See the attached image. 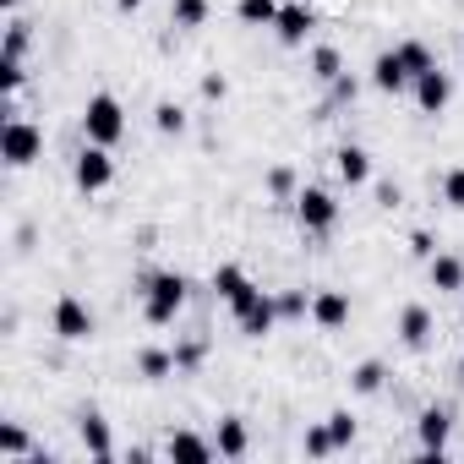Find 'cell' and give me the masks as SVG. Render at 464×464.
<instances>
[{"instance_id": "6da1fadb", "label": "cell", "mask_w": 464, "mask_h": 464, "mask_svg": "<svg viewBox=\"0 0 464 464\" xmlns=\"http://www.w3.org/2000/svg\"><path fill=\"white\" fill-rule=\"evenodd\" d=\"M180 306H186V279H180V274L159 268V274H148V279H142V317H148L153 328L175 323V312H180Z\"/></svg>"}, {"instance_id": "7a4b0ae2", "label": "cell", "mask_w": 464, "mask_h": 464, "mask_svg": "<svg viewBox=\"0 0 464 464\" xmlns=\"http://www.w3.org/2000/svg\"><path fill=\"white\" fill-rule=\"evenodd\" d=\"M82 131H88V142L115 148V142L126 137V110H121V99H115V93H93L88 110H82Z\"/></svg>"}, {"instance_id": "3957f363", "label": "cell", "mask_w": 464, "mask_h": 464, "mask_svg": "<svg viewBox=\"0 0 464 464\" xmlns=\"http://www.w3.org/2000/svg\"><path fill=\"white\" fill-rule=\"evenodd\" d=\"M0 153H6V164H12V169H28V164L44 153V131H39L34 121L12 115V121H6V137H0Z\"/></svg>"}, {"instance_id": "277c9868", "label": "cell", "mask_w": 464, "mask_h": 464, "mask_svg": "<svg viewBox=\"0 0 464 464\" xmlns=\"http://www.w3.org/2000/svg\"><path fill=\"white\" fill-rule=\"evenodd\" d=\"M295 218H301V229H306V236H328V229H334V218H339V202H334V191H323V186H306V191L295 197Z\"/></svg>"}, {"instance_id": "5b68a950", "label": "cell", "mask_w": 464, "mask_h": 464, "mask_svg": "<svg viewBox=\"0 0 464 464\" xmlns=\"http://www.w3.org/2000/svg\"><path fill=\"white\" fill-rule=\"evenodd\" d=\"M110 180H115V159H110V148L88 142V148L77 153V186H82V191H104Z\"/></svg>"}, {"instance_id": "8992f818", "label": "cell", "mask_w": 464, "mask_h": 464, "mask_svg": "<svg viewBox=\"0 0 464 464\" xmlns=\"http://www.w3.org/2000/svg\"><path fill=\"white\" fill-rule=\"evenodd\" d=\"M55 334H61L66 344H82V339H93V312H88L77 295H61V306H55Z\"/></svg>"}, {"instance_id": "52a82bcc", "label": "cell", "mask_w": 464, "mask_h": 464, "mask_svg": "<svg viewBox=\"0 0 464 464\" xmlns=\"http://www.w3.org/2000/svg\"><path fill=\"white\" fill-rule=\"evenodd\" d=\"M213 290L224 295V306L236 312V317H241V312H246V306H252V301L263 295V290H257V285H252V279H246L241 268H218V274H213Z\"/></svg>"}, {"instance_id": "ba28073f", "label": "cell", "mask_w": 464, "mask_h": 464, "mask_svg": "<svg viewBox=\"0 0 464 464\" xmlns=\"http://www.w3.org/2000/svg\"><path fill=\"white\" fill-rule=\"evenodd\" d=\"M448 99H453V77H448V72H437V66H431V72H420V77H415V104H420L426 115H442V110H448Z\"/></svg>"}, {"instance_id": "9c48e42d", "label": "cell", "mask_w": 464, "mask_h": 464, "mask_svg": "<svg viewBox=\"0 0 464 464\" xmlns=\"http://www.w3.org/2000/svg\"><path fill=\"white\" fill-rule=\"evenodd\" d=\"M236 323H241V334H246V339H268V334H274V323H279V301H274V295H257Z\"/></svg>"}, {"instance_id": "30bf717a", "label": "cell", "mask_w": 464, "mask_h": 464, "mask_svg": "<svg viewBox=\"0 0 464 464\" xmlns=\"http://www.w3.org/2000/svg\"><path fill=\"white\" fill-rule=\"evenodd\" d=\"M448 431H453V415H448L442 404H426V410H420V448H426V453H442V448H448Z\"/></svg>"}, {"instance_id": "8fae6325", "label": "cell", "mask_w": 464, "mask_h": 464, "mask_svg": "<svg viewBox=\"0 0 464 464\" xmlns=\"http://www.w3.org/2000/svg\"><path fill=\"white\" fill-rule=\"evenodd\" d=\"M312 317H317V328H344V323H350L344 290H317V295H312Z\"/></svg>"}, {"instance_id": "7c38bea8", "label": "cell", "mask_w": 464, "mask_h": 464, "mask_svg": "<svg viewBox=\"0 0 464 464\" xmlns=\"http://www.w3.org/2000/svg\"><path fill=\"white\" fill-rule=\"evenodd\" d=\"M77 431H82V448H88L93 459H110V453H115V442H110V420H104L99 410H82Z\"/></svg>"}, {"instance_id": "4fadbf2b", "label": "cell", "mask_w": 464, "mask_h": 464, "mask_svg": "<svg viewBox=\"0 0 464 464\" xmlns=\"http://www.w3.org/2000/svg\"><path fill=\"white\" fill-rule=\"evenodd\" d=\"M372 82H377L382 93H404V88H410V72H404L399 50H388V55H377V61H372Z\"/></svg>"}, {"instance_id": "5bb4252c", "label": "cell", "mask_w": 464, "mask_h": 464, "mask_svg": "<svg viewBox=\"0 0 464 464\" xmlns=\"http://www.w3.org/2000/svg\"><path fill=\"white\" fill-rule=\"evenodd\" d=\"M334 159H339V180H344V186H366V180H372V153H366V148L344 142Z\"/></svg>"}, {"instance_id": "9a60e30c", "label": "cell", "mask_w": 464, "mask_h": 464, "mask_svg": "<svg viewBox=\"0 0 464 464\" xmlns=\"http://www.w3.org/2000/svg\"><path fill=\"white\" fill-rule=\"evenodd\" d=\"M399 339H404V350H420V344L431 339V312H426V306H404V317H399Z\"/></svg>"}, {"instance_id": "2e32d148", "label": "cell", "mask_w": 464, "mask_h": 464, "mask_svg": "<svg viewBox=\"0 0 464 464\" xmlns=\"http://www.w3.org/2000/svg\"><path fill=\"white\" fill-rule=\"evenodd\" d=\"M164 453H169L175 464H208V459H213V448H208V442H202L197 431H175Z\"/></svg>"}, {"instance_id": "e0dca14e", "label": "cell", "mask_w": 464, "mask_h": 464, "mask_svg": "<svg viewBox=\"0 0 464 464\" xmlns=\"http://www.w3.org/2000/svg\"><path fill=\"white\" fill-rule=\"evenodd\" d=\"M279 39L285 44H306V34H312V12L306 6H279Z\"/></svg>"}, {"instance_id": "ac0fdd59", "label": "cell", "mask_w": 464, "mask_h": 464, "mask_svg": "<svg viewBox=\"0 0 464 464\" xmlns=\"http://www.w3.org/2000/svg\"><path fill=\"white\" fill-rule=\"evenodd\" d=\"M213 448H218L224 459H241V453H246V420H241V415H224V420H218V442H213Z\"/></svg>"}, {"instance_id": "d6986e66", "label": "cell", "mask_w": 464, "mask_h": 464, "mask_svg": "<svg viewBox=\"0 0 464 464\" xmlns=\"http://www.w3.org/2000/svg\"><path fill=\"white\" fill-rule=\"evenodd\" d=\"M312 77H317V82H339V77H344V61H339L334 44H317V50H312Z\"/></svg>"}, {"instance_id": "ffe728a7", "label": "cell", "mask_w": 464, "mask_h": 464, "mask_svg": "<svg viewBox=\"0 0 464 464\" xmlns=\"http://www.w3.org/2000/svg\"><path fill=\"white\" fill-rule=\"evenodd\" d=\"M399 61H404V72H410V82H415L420 72H431V66H437V61H431V50H426L420 39H404V44H399Z\"/></svg>"}, {"instance_id": "44dd1931", "label": "cell", "mask_w": 464, "mask_h": 464, "mask_svg": "<svg viewBox=\"0 0 464 464\" xmlns=\"http://www.w3.org/2000/svg\"><path fill=\"white\" fill-rule=\"evenodd\" d=\"M431 285L437 290H464V263L459 257H431Z\"/></svg>"}, {"instance_id": "7402d4cb", "label": "cell", "mask_w": 464, "mask_h": 464, "mask_svg": "<svg viewBox=\"0 0 464 464\" xmlns=\"http://www.w3.org/2000/svg\"><path fill=\"white\" fill-rule=\"evenodd\" d=\"M137 372L159 382V377H169V372H180V366H175V355H164V350H142V355H137Z\"/></svg>"}, {"instance_id": "603a6c76", "label": "cell", "mask_w": 464, "mask_h": 464, "mask_svg": "<svg viewBox=\"0 0 464 464\" xmlns=\"http://www.w3.org/2000/svg\"><path fill=\"white\" fill-rule=\"evenodd\" d=\"M382 377H388V372H382V361H361V366L350 372V388H355V393H377V388H382Z\"/></svg>"}, {"instance_id": "cb8c5ba5", "label": "cell", "mask_w": 464, "mask_h": 464, "mask_svg": "<svg viewBox=\"0 0 464 464\" xmlns=\"http://www.w3.org/2000/svg\"><path fill=\"white\" fill-rule=\"evenodd\" d=\"M169 17H175V28H202L208 23V0H175Z\"/></svg>"}, {"instance_id": "d4e9b609", "label": "cell", "mask_w": 464, "mask_h": 464, "mask_svg": "<svg viewBox=\"0 0 464 464\" xmlns=\"http://www.w3.org/2000/svg\"><path fill=\"white\" fill-rule=\"evenodd\" d=\"M241 23H263V28H274L279 23V6H274V0H241Z\"/></svg>"}, {"instance_id": "484cf974", "label": "cell", "mask_w": 464, "mask_h": 464, "mask_svg": "<svg viewBox=\"0 0 464 464\" xmlns=\"http://www.w3.org/2000/svg\"><path fill=\"white\" fill-rule=\"evenodd\" d=\"M153 121H159V131H175V137L186 131V115H180V104H169V99L153 110Z\"/></svg>"}, {"instance_id": "4316f807", "label": "cell", "mask_w": 464, "mask_h": 464, "mask_svg": "<svg viewBox=\"0 0 464 464\" xmlns=\"http://www.w3.org/2000/svg\"><path fill=\"white\" fill-rule=\"evenodd\" d=\"M328 431H334L339 448H350V442H355V420H350V410H334V415H328Z\"/></svg>"}, {"instance_id": "83f0119b", "label": "cell", "mask_w": 464, "mask_h": 464, "mask_svg": "<svg viewBox=\"0 0 464 464\" xmlns=\"http://www.w3.org/2000/svg\"><path fill=\"white\" fill-rule=\"evenodd\" d=\"M442 202L464 213V169H448V175H442Z\"/></svg>"}, {"instance_id": "f1b7e54d", "label": "cell", "mask_w": 464, "mask_h": 464, "mask_svg": "<svg viewBox=\"0 0 464 464\" xmlns=\"http://www.w3.org/2000/svg\"><path fill=\"white\" fill-rule=\"evenodd\" d=\"M23 50H28V23L12 17V28H6V61H23Z\"/></svg>"}, {"instance_id": "f546056e", "label": "cell", "mask_w": 464, "mask_h": 464, "mask_svg": "<svg viewBox=\"0 0 464 464\" xmlns=\"http://www.w3.org/2000/svg\"><path fill=\"white\" fill-rule=\"evenodd\" d=\"M334 448H339V442H334L328 426H312V431H306V453H312V459H323V453H334Z\"/></svg>"}, {"instance_id": "4dcf8cb0", "label": "cell", "mask_w": 464, "mask_h": 464, "mask_svg": "<svg viewBox=\"0 0 464 464\" xmlns=\"http://www.w3.org/2000/svg\"><path fill=\"white\" fill-rule=\"evenodd\" d=\"M0 453H6V459L28 453V437H23V426H0Z\"/></svg>"}, {"instance_id": "1f68e13d", "label": "cell", "mask_w": 464, "mask_h": 464, "mask_svg": "<svg viewBox=\"0 0 464 464\" xmlns=\"http://www.w3.org/2000/svg\"><path fill=\"white\" fill-rule=\"evenodd\" d=\"M0 88H6V93H23V61H6V55H0Z\"/></svg>"}, {"instance_id": "d6a6232c", "label": "cell", "mask_w": 464, "mask_h": 464, "mask_svg": "<svg viewBox=\"0 0 464 464\" xmlns=\"http://www.w3.org/2000/svg\"><path fill=\"white\" fill-rule=\"evenodd\" d=\"M268 191H274V197H290V191H295V175H290V169H274V175H268Z\"/></svg>"}, {"instance_id": "836d02e7", "label": "cell", "mask_w": 464, "mask_h": 464, "mask_svg": "<svg viewBox=\"0 0 464 464\" xmlns=\"http://www.w3.org/2000/svg\"><path fill=\"white\" fill-rule=\"evenodd\" d=\"M279 317H306V295H279Z\"/></svg>"}, {"instance_id": "e575fe53", "label": "cell", "mask_w": 464, "mask_h": 464, "mask_svg": "<svg viewBox=\"0 0 464 464\" xmlns=\"http://www.w3.org/2000/svg\"><path fill=\"white\" fill-rule=\"evenodd\" d=\"M197 361H202V344H180V350H175V366H180V372H191Z\"/></svg>"}, {"instance_id": "d590c367", "label": "cell", "mask_w": 464, "mask_h": 464, "mask_svg": "<svg viewBox=\"0 0 464 464\" xmlns=\"http://www.w3.org/2000/svg\"><path fill=\"white\" fill-rule=\"evenodd\" d=\"M202 93H208V99H224V93H229V82H224V77H202Z\"/></svg>"}, {"instance_id": "8d00e7d4", "label": "cell", "mask_w": 464, "mask_h": 464, "mask_svg": "<svg viewBox=\"0 0 464 464\" xmlns=\"http://www.w3.org/2000/svg\"><path fill=\"white\" fill-rule=\"evenodd\" d=\"M410 246H415L420 257H431V236H426V229H415V236H410Z\"/></svg>"}, {"instance_id": "74e56055", "label": "cell", "mask_w": 464, "mask_h": 464, "mask_svg": "<svg viewBox=\"0 0 464 464\" xmlns=\"http://www.w3.org/2000/svg\"><path fill=\"white\" fill-rule=\"evenodd\" d=\"M115 6H121V12H137V6H142V0H115Z\"/></svg>"}, {"instance_id": "f35d334b", "label": "cell", "mask_w": 464, "mask_h": 464, "mask_svg": "<svg viewBox=\"0 0 464 464\" xmlns=\"http://www.w3.org/2000/svg\"><path fill=\"white\" fill-rule=\"evenodd\" d=\"M459 382H464V355H459Z\"/></svg>"}, {"instance_id": "ab89813d", "label": "cell", "mask_w": 464, "mask_h": 464, "mask_svg": "<svg viewBox=\"0 0 464 464\" xmlns=\"http://www.w3.org/2000/svg\"><path fill=\"white\" fill-rule=\"evenodd\" d=\"M0 6H6V12H12V6H17V0H0Z\"/></svg>"}]
</instances>
